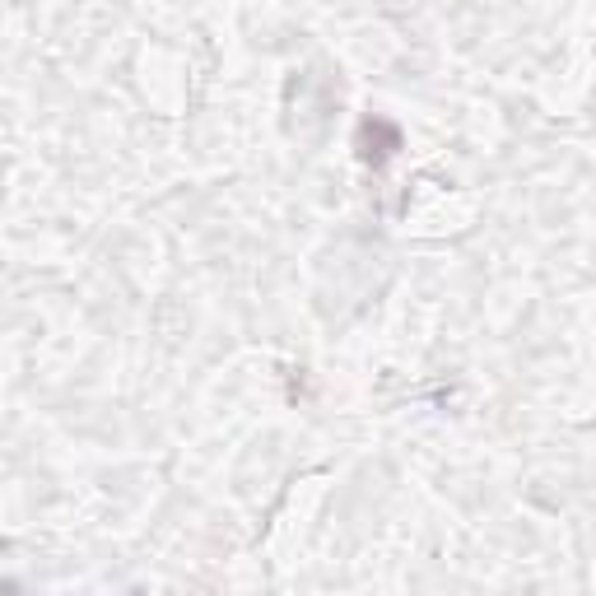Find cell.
I'll return each instance as SVG.
<instances>
[{
	"label": "cell",
	"mask_w": 596,
	"mask_h": 596,
	"mask_svg": "<svg viewBox=\"0 0 596 596\" xmlns=\"http://www.w3.org/2000/svg\"><path fill=\"white\" fill-rule=\"evenodd\" d=\"M401 145H406V140H401V126L387 122V117H364L359 131H354V154H359V163H368V168H387Z\"/></svg>",
	"instance_id": "cell-1"
}]
</instances>
